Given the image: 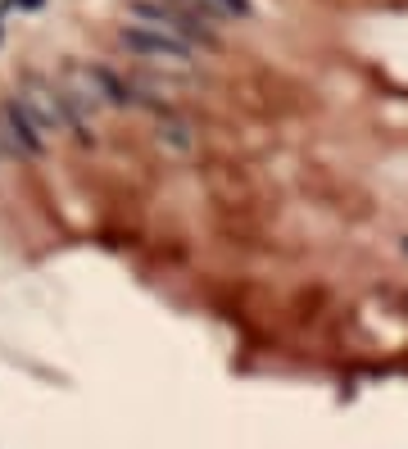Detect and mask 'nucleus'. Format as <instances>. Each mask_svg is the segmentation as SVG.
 <instances>
[{
  "label": "nucleus",
  "instance_id": "f257e3e1",
  "mask_svg": "<svg viewBox=\"0 0 408 449\" xmlns=\"http://www.w3.org/2000/svg\"><path fill=\"white\" fill-rule=\"evenodd\" d=\"M23 109L32 114V123L41 128L46 136H55V132H78L82 141H86V118H78V109L68 105V96H64V86H55V82H46V78H28L23 82Z\"/></svg>",
  "mask_w": 408,
  "mask_h": 449
},
{
  "label": "nucleus",
  "instance_id": "f03ea898",
  "mask_svg": "<svg viewBox=\"0 0 408 449\" xmlns=\"http://www.w3.org/2000/svg\"><path fill=\"white\" fill-rule=\"evenodd\" d=\"M118 46L132 50L136 59H145V64H172V68H187L195 59V46L182 41V36H168V32H150L141 28V23H122L118 32Z\"/></svg>",
  "mask_w": 408,
  "mask_h": 449
},
{
  "label": "nucleus",
  "instance_id": "7ed1b4c3",
  "mask_svg": "<svg viewBox=\"0 0 408 449\" xmlns=\"http://www.w3.org/2000/svg\"><path fill=\"white\" fill-rule=\"evenodd\" d=\"M0 136H5V145L14 150L19 159H41V155H46V141H51V136L32 123V114L23 109L19 96L0 105Z\"/></svg>",
  "mask_w": 408,
  "mask_h": 449
},
{
  "label": "nucleus",
  "instance_id": "20e7f679",
  "mask_svg": "<svg viewBox=\"0 0 408 449\" xmlns=\"http://www.w3.org/2000/svg\"><path fill=\"white\" fill-rule=\"evenodd\" d=\"M159 145L172 150V155H191L195 136H191V128L182 118H168V123H159Z\"/></svg>",
  "mask_w": 408,
  "mask_h": 449
},
{
  "label": "nucleus",
  "instance_id": "39448f33",
  "mask_svg": "<svg viewBox=\"0 0 408 449\" xmlns=\"http://www.w3.org/2000/svg\"><path fill=\"white\" fill-rule=\"evenodd\" d=\"M209 19H245L250 14V0H195Z\"/></svg>",
  "mask_w": 408,
  "mask_h": 449
},
{
  "label": "nucleus",
  "instance_id": "423d86ee",
  "mask_svg": "<svg viewBox=\"0 0 408 449\" xmlns=\"http://www.w3.org/2000/svg\"><path fill=\"white\" fill-rule=\"evenodd\" d=\"M19 5H23V9H36V5H41V0H19Z\"/></svg>",
  "mask_w": 408,
  "mask_h": 449
}]
</instances>
